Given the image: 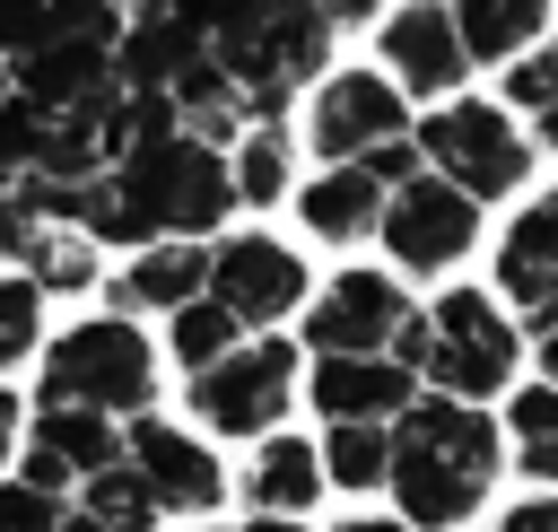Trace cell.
Returning <instances> with one entry per match:
<instances>
[{
  "label": "cell",
  "mask_w": 558,
  "mask_h": 532,
  "mask_svg": "<svg viewBox=\"0 0 558 532\" xmlns=\"http://www.w3.org/2000/svg\"><path fill=\"white\" fill-rule=\"evenodd\" d=\"M349 166H366V174L392 192V183H410V174H418V148H410V140H384V148H366V157H349Z\"/></svg>",
  "instance_id": "31"
},
{
  "label": "cell",
  "mask_w": 558,
  "mask_h": 532,
  "mask_svg": "<svg viewBox=\"0 0 558 532\" xmlns=\"http://www.w3.org/2000/svg\"><path fill=\"white\" fill-rule=\"evenodd\" d=\"M384 140H410V113H401V87H384L375 70H331L314 87V157L349 166Z\"/></svg>",
  "instance_id": "8"
},
{
  "label": "cell",
  "mask_w": 558,
  "mask_h": 532,
  "mask_svg": "<svg viewBox=\"0 0 558 532\" xmlns=\"http://www.w3.org/2000/svg\"><path fill=\"white\" fill-rule=\"evenodd\" d=\"M44 218L26 209V183L17 174H0V253H26V235H35Z\"/></svg>",
  "instance_id": "30"
},
{
  "label": "cell",
  "mask_w": 558,
  "mask_h": 532,
  "mask_svg": "<svg viewBox=\"0 0 558 532\" xmlns=\"http://www.w3.org/2000/svg\"><path fill=\"white\" fill-rule=\"evenodd\" d=\"M52 532H105V523H87V515H78V506H70V515H61V523H52Z\"/></svg>",
  "instance_id": "36"
},
{
  "label": "cell",
  "mask_w": 558,
  "mask_h": 532,
  "mask_svg": "<svg viewBox=\"0 0 558 532\" xmlns=\"http://www.w3.org/2000/svg\"><path fill=\"white\" fill-rule=\"evenodd\" d=\"M26 288L44 297V288H87L96 279V253H87V235H70V227H35L26 235Z\"/></svg>",
  "instance_id": "24"
},
{
  "label": "cell",
  "mask_w": 558,
  "mask_h": 532,
  "mask_svg": "<svg viewBox=\"0 0 558 532\" xmlns=\"http://www.w3.org/2000/svg\"><path fill=\"white\" fill-rule=\"evenodd\" d=\"M410 148L436 157V174H445L462 201H497V192H514L523 166H532L523 131H514L506 113H488V105H436V113L418 122Z\"/></svg>",
  "instance_id": "4"
},
{
  "label": "cell",
  "mask_w": 558,
  "mask_h": 532,
  "mask_svg": "<svg viewBox=\"0 0 558 532\" xmlns=\"http://www.w3.org/2000/svg\"><path fill=\"white\" fill-rule=\"evenodd\" d=\"M201 288L235 314V331H262V323H279V314L305 297V262H296L288 244H270V235H227V244L209 253Z\"/></svg>",
  "instance_id": "7"
},
{
  "label": "cell",
  "mask_w": 558,
  "mask_h": 532,
  "mask_svg": "<svg viewBox=\"0 0 558 532\" xmlns=\"http://www.w3.org/2000/svg\"><path fill=\"white\" fill-rule=\"evenodd\" d=\"M445 17H453L462 61H514V52L541 44L549 0H445Z\"/></svg>",
  "instance_id": "16"
},
{
  "label": "cell",
  "mask_w": 558,
  "mask_h": 532,
  "mask_svg": "<svg viewBox=\"0 0 558 532\" xmlns=\"http://www.w3.org/2000/svg\"><path fill=\"white\" fill-rule=\"evenodd\" d=\"M122 454H131L140 488L157 497V515H166V506H218V462H209L192 436L140 419V427H122Z\"/></svg>",
  "instance_id": "12"
},
{
  "label": "cell",
  "mask_w": 558,
  "mask_h": 532,
  "mask_svg": "<svg viewBox=\"0 0 558 532\" xmlns=\"http://www.w3.org/2000/svg\"><path fill=\"white\" fill-rule=\"evenodd\" d=\"M392 462H384V488L401 497V523L410 532H436V523H462L497 471V427L471 410V401H410L392 427Z\"/></svg>",
  "instance_id": "1"
},
{
  "label": "cell",
  "mask_w": 558,
  "mask_h": 532,
  "mask_svg": "<svg viewBox=\"0 0 558 532\" xmlns=\"http://www.w3.org/2000/svg\"><path fill=\"white\" fill-rule=\"evenodd\" d=\"M523 323H532V358H541V366H549V384H558V297H549L541 314H523Z\"/></svg>",
  "instance_id": "32"
},
{
  "label": "cell",
  "mask_w": 558,
  "mask_h": 532,
  "mask_svg": "<svg viewBox=\"0 0 558 532\" xmlns=\"http://www.w3.org/2000/svg\"><path fill=\"white\" fill-rule=\"evenodd\" d=\"M96 9H131V0H96Z\"/></svg>",
  "instance_id": "38"
},
{
  "label": "cell",
  "mask_w": 558,
  "mask_h": 532,
  "mask_svg": "<svg viewBox=\"0 0 558 532\" xmlns=\"http://www.w3.org/2000/svg\"><path fill=\"white\" fill-rule=\"evenodd\" d=\"M418 401V375L410 366H392V358H323L314 366V410L340 427V419H401Z\"/></svg>",
  "instance_id": "14"
},
{
  "label": "cell",
  "mask_w": 558,
  "mask_h": 532,
  "mask_svg": "<svg viewBox=\"0 0 558 532\" xmlns=\"http://www.w3.org/2000/svg\"><path fill=\"white\" fill-rule=\"evenodd\" d=\"M375 218H384V183L366 166H331L305 183V227L323 244H357V235H375Z\"/></svg>",
  "instance_id": "18"
},
{
  "label": "cell",
  "mask_w": 558,
  "mask_h": 532,
  "mask_svg": "<svg viewBox=\"0 0 558 532\" xmlns=\"http://www.w3.org/2000/svg\"><path fill=\"white\" fill-rule=\"evenodd\" d=\"M262 9H270V0H174V17H183L201 44H227V35L262 26Z\"/></svg>",
  "instance_id": "28"
},
{
  "label": "cell",
  "mask_w": 558,
  "mask_h": 532,
  "mask_svg": "<svg viewBox=\"0 0 558 532\" xmlns=\"http://www.w3.org/2000/svg\"><path fill=\"white\" fill-rule=\"evenodd\" d=\"M148 384H157L148 340H140L131 323H113V314L61 331L52 358H44V401H52V410H96V419H113V410H140Z\"/></svg>",
  "instance_id": "2"
},
{
  "label": "cell",
  "mask_w": 558,
  "mask_h": 532,
  "mask_svg": "<svg viewBox=\"0 0 558 532\" xmlns=\"http://www.w3.org/2000/svg\"><path fill=\"white\" fill-rule=\"evenodd\" d=\"M384 61H392V78H410L418 96H445V87H462V44H453V17H445V0H410L401 17H384Z\"/></svg>",
  "instance_id": "13"
},
{
  "label": "cell",
  "mask_w": 558,
  "mask_h": 532,
  "mask_svg": "<svg viewBox=\"0 0 558 532\" xmlns=\"http://www.w3.org/2000/svg\"><path fill=\"white\" fill-rule=\"evenodd\" d=\"M375 235L392 244V262L401 270H453L471 244H480V201H462L445 174H410V183H392L384 192V218H375Z\"/></svg>",
  "instance_id": "5"
},
{
  "label": "cell",
  "mask_w": 558,
  "mask_h": 532,
  "mask_svg": "<svg viewBox=\"0 0 558 532\" xmlns=\"http://www.w3.org/2000/svg\"><path fill=\"white\" fill-rule=\"evenodd\" d=\"M26 445V488H44V497H61L70 480H96L105 462H122V427L113 419H96V410H35V427L17 436Z\"/></svg>",
  "instance_id": "10"
},
{
  "label": "cell",
  "mask_w": 558,
  "mask_h": 532,
  "mask_svg": "<svg viewBox=\"0 0 558 532\" xmlns=\"http://www.w3.org/2000/svg\"><path fill=\"white\" fill-rule=\"evenodd\" d=\"M131 9H140V17L113 35V78H122V87L166 96V87H174V78H183V70H192L209 44H201V35L174 17V0H131Z\"/></svg>",
  "instance_id": "11"
},
{
  "label": "cell",
  "mask_w": 558,
  "mask_h": 532,
  "mask_svg": "<svg viewBox=\"0 0 558 532\" xmlns=\"http://www.w3.org/2000/svg\"><path fill=\"white\" fill-rule=\"evenodd\" d=\"M201 270H209L201 244H140V253L122 262L113 297H122V305H183V297H201Z\"/></svg>",
  "instance_id": "19"
},
{
  "label": "cell",
  "mask_w": 558,
  "mask_h": 532,
  "mask_svg": "<svg viewBox=\"0 0 558 532\" xmlns=\"http://www.w3.org/2000/svg\"><path fill=\"white\" fill-rule=\"evenodd\" d=\"M227 183H235V201H279V183H288V131L279 122H244V140H235V157H227Z\"/></svg>",
  "instance_id": "22"
},
{
  "label": "cell",
  "mask_w": 558,
  "mask_h": 532,
  "mask_svg": "<svg viewBox=\"0 0 558 532\" xmlns=\"http://www.w3.org/2000/svg\"><path fill=\"white\" fill-rule=\"evenodd\" d=\"M497 288H506L523 314H541V305L558 297V192L514 218V235H506V253H497Z\"/></svg>",
  "instance_id": "15"
},
{
  "label": "cell",
  "mask_w": 558,
  "mask_h": 532,
  "mask_svg": "<svg viewBox=\"0 0 558 532\" xmlns=\"http://www.w3.org/2000/svg\"><path fill=\"white\" fill-rule=\"evenodd\" d=\"M235 340H244V331H235V314H227L218 297H183V305H174V358H183L192 375H201L209 358H227Z\"/></svg>",
  "instance_id": "26"
},
{
  "label": "cell",
  "mask_w": 558,
  "mask_h": 532,
  "mask_svg": "<svg viewBox=\"0 0 558 532\" xmlns=\"http://www.w3.org/2000/svg\"><path fill=\"white\" fill-rule=\"evenodd\" d=\"M70 506L61 497H44V488H26V480H9L0 488V532H52Z\"/></svg>",
  "instance_id": "29"
},
{
  "label": "cell",
  "mask_w": 558,
  "mask_h": 532,
  "mask_svg": "<svg viewBox=\"0 0 558 532\" xmlns=\"http://www.w3.org/2000/svg\"><path fill=\"white\" fill-rule=\"evenodd\" d=\"M323 26H357V17H375V0H305Z\"/></svg>",
  "instance_id": "34"
},
{
  "label": "cell",
  "mask_w": 558,
  "mask_h": 532,
  "mask_svg": "<svg viewBox=\"0 0 558 532\" xmlns=\"http://www.w3.org/2000/svg\"><path fill=\"white\" fill-rule=\"evenodd\" d=\"M0 44L26 61L44 44H113V9L96 0H0Z\"/></svg>",
  "instance_id": "17"
},
{
  "label": "cell",
  "mask_w": 558,
  "mask_h": 532,
  "mask_svg": "<svg viewBox=\"0 0 558 532\" xmlns=\"http://www.w3.org/2000/svg\"><path fill=\"white\" fill-rule=\"evenodd\" d=\"M314 488H323L314 445H305V436H270L262 462H253V506H262V515H288V506H314Z\"/></svg>",
  "instance_id": "20"
},
{
  "label": "cell",
  "mask_w": 558,
  "mask_h": 532,
  "mask_svg": "<svg viewBox=\"0 0 558 532\" xmlns=\"http://www.w3.org/2000/svg\"><path fill=\"white\" fill-rule=\"evenodd\" d=\"M323 480H340V488H375L384 480V462H392V436L375 427V419H340L331 436H323Z\"/></svg>",
  "instance_id": "23"
},
{
  "label": "cell",
  "mask_w": 558,
  "mask_h": 532,
  "mask_svg": "<svg viewBox=\"0 0 558 532\" xmlns=\"http://www.w3.org/2000/svg\"><path fill=\"white\" fill-rule=\"evenodd\" d=\"M9 445H17V401L0 392V454H9Z\"/></svg>",
  "instance_id": "35"
},
{
  "label": "cell",
  "mask_w": 558,
  "mask_h": 532,
  "mask_svg": "<svg viewBox=\"0 0 558 532\" xmlns=\"http://www.w3.org/2000/svg\"><path fill=\"white\" fill-rule=\"evenodd\" d=\"M0 96H9V78H0Z\"/></svg>",
  "instance_id": "39"
},
{
  "label": "cell",
  "mask_w": 558,
  "mask_h": 532,
  "mask_svg": "<svg viewBox=\"0 0 558 532\" xmlns=\"http://www.w3.org/2000/svg\"><path fill=\"white\" fill-rule=\"evenodd\" d=\"M506 532H558V497H532V506H514V515H506Z\"/></svg>",
  "instance_id": "33"
},
{
  "label": "cell",
  "mask_w": 558,
  "mask_h": 532,
  "mask_svg": "<svg viewBox=\"0 0 558 532\" xmlns=\"http://www.w3.org/2000/svg\"><path fill=\"white\" fill-rule=\"evenodd\" d=\"M514 323L488 305V288H453L436 314H427V358L418 375L436 384V401H488L506 375H514Z\"/></svg>",
  "instance_id": "3"
},
{
  "label": "cell",
  "mask_w": 558,
  "mask_h": 532,
  "mask_svg": "<svg viewBox=\"0 0 558 532\" xmlns=\"http://www.w3.org/2000/svg\"><path fill=\"white\" fill-rule=\"evenodd\" d=\"M340 532H410V523H340Z\"/></svg>",
  "instance_id": "37"
},
{
  "label": "cell",
  "mask_w": 558,
  "mask_h": 532,
  "mask_svg": "<svg viewBox=\"0 0 558 532\" xmlns=\"http://www.w3.org/2000/svg\"><path fill=\"white\" fill-rule=\"evenodd\" d=\"M401 314H410V297H401L384 270H340V279L314 297L305 340H314V358H384V340H392Z\"/></svg>",
  "instance_id": "9"
},
{
  "label": "cell",
  "mask_w": 558,
  "mask_h": 532,
  "mask_svg": "<svg viewBox=\"0 0 558 532\" xmlns=\"http://www.w3.org/2000/svg\"><path fill=\"white\" fill-rule=\"evenodd\" d=\"M288 366H296L288 340H235L227 358H209L192 375V410L209 427H227V436H262L288 410Z\"/></svg>",
  "instance_id": "6"
},
{
  "label": "cell",
  "mask_w": 558,
  "mask_h": 532,
  "mask_svg": "<svg viewBox=\"0 0 558 532\" xmlns=\"http://www.w3.org/2000/svg\"><path fill=\"white\" fill-rule=\"evenodd\" d=\"M87 523H105V532H148L157 523V497L140 488V471L131 462H105L96 480H87V506H78Z\"/></svg>",
  "instance_id": "25"
},
{
  "label": "cell",
  "mask_w": 558,
  "mask_h": 532,
  "mask_svg": "<svg viewBox=\"0 0 558 532\" xmlns=\"http://www.w3.org/2000/svg\"><path fill=\"white\" fill-rule=\"evenodd\" d=\"M506 436H514V462L532 480H558V384H523L506 410Z\"/></svg>",
  "instance_id": "21"
},
{
  "label": "cell",
  "mask_w": 558,
  "mask_h": 532,
  "mask_svg": "<svg viewBox=\"0 0 558 532\" xmlns=\"http://www.w3.org/2000/svg\"><path fill=\"white\" fill-rule=\"evenodd\" d=\"M35 323H44V297L26 279H0V366H17L35 349Z\"/></svg>",
  "instance_id": "27"
}]
</instances>
